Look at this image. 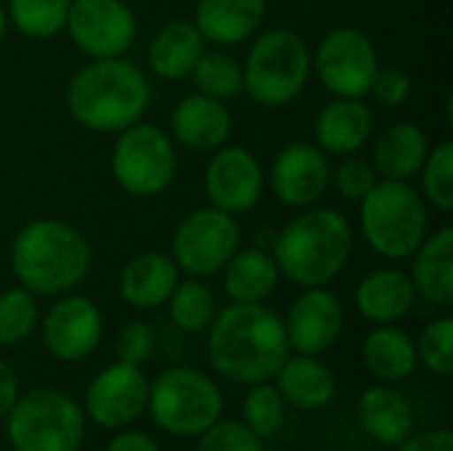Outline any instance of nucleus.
<instances>
[{"label":"nucleus","instance_id":"1","mask_svg":"<svg viewBox=\"0 0 453 451\" xmlns=\"http://www.w3.org/2000/svg\"><path fill=\"white\" fill-rule=\"evenodd\" d=\"M289 351L284 319L263 303H231L210 324V364L236 385L273 380Z\"/></svg>","mask_w":453,"mask_h":451},{"label":"nucleus","instance_id":"2","mask_svg":"<svg viewBox=\"0 0 453 451\" xmlns=\"http://www.w3.org/2000/svg\"><path fill=\"white\" fill-rule=\"evenodd\" d=\"M11 266L32 295H66L88 279L93 250L74 226L37 218L16 234Z\"/></svg>","mask_w":453,"mask_h":451},{"label":"nucleus","instance_id":"3","mask_svg":"<svg viewBox=\"0 0 453 451\" xmlns=\"http://www.w3.org/2000/svg\"><path fill=\"white\" fill-rule=\"evenodd\" d=\"M149 82L143 72L117 58H93L82 66L66 88V106L72 117L93 133H119L149 109Z\"/></svg>","mask_w":453,"mask_h":451},{"label":"nucleus","instance_id":"4","mask_svg":"<svg viewBox=\"0 0 453 451\" xmlns=\"http://www.w3.org/2000/svg\"><path fill=\"white\" fill-rule=\"evenodd\" d=\"M353 231L340 210L319 207L297 215L284 226L273 245V260L297 287H326L348 266Z\"/></svg>","mask_w":453,"mask_h":451},{"label":"nucleus","instance_id":"5","mask_svg":"<svg viewBox=\"0 0 453 451\" xmlns=\"http://www.w3.org/2000/svg\"><path fill=\"white\" fill-rule=\"evenodd\" d=\"M361 231L372 250L406 260L427 237V202L409 181H377L361 199Z\"/></svg>","mask_w":453,"mask_h":451},{"label":"nucleus","instance_id":"6","mask_svg":"<svg viewBox=\"0 0 453 451\" xmlns=\"http://www.w3.org/2000/svg\"><path fill=\"white\" fill-rule=\"evenodd\" d=\"M5 436L13 451H80L85 412L64 391L35 388L19 393L5 417Z\"/></svg>","mask_w":453,"mask_h":451},{"label":"nucleus","instance_id":"7","mask_svg":"<svg viewBox=\"0 0 453 451\" xmlns=\"http://www.w3.org/2000/svg\"><path fill=\"white\" fill-rule=\"evenodd\" d=\"M311 69V51L297 32L268 29L255 40L242 66L244 90L263 106H284L303 93Z\"/></svg>","mask_w":453,"mask_h":451},{"label":"nucleus","instance_id":"8","mask_svg":"<svg viewBox=\"0 0 453 451\" xmlns=\"http://www.w3.org/2000/svg\"><path fill=\"white\" fill-rule=\"evenodd\" d=\"M157 428L170 436L194 439L223 415V393L212 377L191 367L162 372L149 385L146 404Z\"/></svg>","mask_w":453,"mask_h":451},{"label":"nucleus","instance_id":"9","mask_svg":"<svg viewBox=\"0 0 453 451\" xmlns=\"http://www.w3.org/2000/svg\"><path fill=\"white\" fill-rule=\"evenodd\" d=\"M178 157L173 138L149 122L119 130L111 152V173L133 197H157L175 178Z\"/></svg>","mask_w":453,"mask_h":451},{"label":"nucleus","instance_id":"10","mask_svg":"<svg viewBox=\"0 0 453 451\" xmlns=\"http://www.w3.org/2000/svg\"><path fill=\"white\" fill-rule=\"evenodd\" d=\"M242 247V229L236 215L218 207H199L188 213L173 234V260L178 271L194 279L220 274L223 266Z\"/></svg>","mask_w":453,"mask_h":451},{"label":"nucleus","instance_id":"11","mask_svg":"<svg viewBox=\"0 0 453 451\" xmlns=\"http://www.w3.org/2000/svg\"><path fill=\"white\" fill-rule=\"evenodd\" d=\"M313 69L321 85L337 98H364L380 69L372 37L353 27L332 29L316 51Z\"/></svg>","mask_w":453,"mask_h":451},{"label":"nucleus","instance_id":"12","mask_svg":"<svg viewBox=\"0 0 453 451\" xmlns=\"http://www.w3.org/2000/svg\"><path fill=\"white\" fill-rule=\"evenodd\" d=\"M64 29L90 58H117L135 40V13L122 0H72Z\"/></svg>","mask_w":453,"mask_h":451},{"label":"nucleus","instance_id":"13","mask_svg":"<svg viewBox=\"0 0 453 451\" xmlns=\"http://www.w3.org/2000/svg\"><path fill=\"white\" fill-rule=\"evenodd\" d=\"M149 404V380L141 367L109 364L101 369L85 391V417L104 431H119L133 425Z\"/></svg>","mask_w":453,"mask_h":451},{"label":"nucleus","instance_id":"14","mask_svg":"<svg viewBox=\"0 0 453 451\" xmlns=\"http://www.w3.org/2000/svg\"><path fill=\"white\" fill-rule=\"evenodd\" d=\"M40 335L48 354L58 362H82L104 338V314L82 295H64L45 314Z\"/></svg>","mask_w":453,"mask_h":451},{"label":"nucleus","instance_id":"15","mask_svg":"<svg viewBox=\"0 0 453 451\" xmlns=\"http://www.w3.org/2000/svg\"><path fill=\"white\" fill-rule=\"evenodd\" d=\"M204 191L210 205L228 215L252 210L263 194V167L257 157L244 146L215 149L204 170Z\"/></svg>","mask_w":453,"mask_h":451},{"label":"nucleus","instance_id":"16","mask_svg":"<svg viewBox=\"0 0 453 451\" xmlns=\"http://www.w3.org/2000/svg\"><path fill=\"white\" fill-rule=\"evenodd\" d=\"M332 183V165L326 152L316 144L295 141L284 146L271 165V186L279 202L289 207L316 205Z\"/></svg>","mask_w":453,"mask_h":451},{"label":"nucleus","instance_id":"17","mask_svg":"<svg viewBox=\"0 0 453 451\" xmlns=\"http://www.w3.org/2000/svg\"><path fill=\"white\" fill-rule=\"evenodd\" d=\"M345 311L334 292L308 287L292 306L284 322L289 348L305 356L326 354L342 335Z\"/></svg>","mask_w":453,"mask_h":451},{"label":"nucleus","instance_id":"18","mask_svg":"<svg viewBox=\"0 0 453 451\" xmlns=\"http://www.w3.org/2000/svg\"><path fill=\"white\" fill-rule=\"evenodd\" d=\"M234 120L223 101L204 93L186 96L170 117V130L175 141L191 152H215L231 136Z\"/></svg>","mask_w":453,"mask_h":451},{"label":"nucleus","instance_id":"19","mask_svg":"<svg viewBox=\"0 0 453 451\" xmlns=\"http://www.w3.org/2000/svg\"><path fill=\"white\" fill-rule=\"evenodd\" d=\"M372 130L374 114L361 98H334L316 117V146L337 157H350L364 149Z\"/></svg>","mask_w":453,"mask_h":451},{"label":"nucleus","instance_id":"20","mask_svg":"<svg viewBox=\"0 0 453 451\" xmlns=\"http://www.w3.org/2000/svg\"><path fill=\"white\" fill-rule=\"evenodd\" d=\"M417 300L414 282L401 268H377L356 287V306L364 319L374 324L401 322Z\"/></svg>","mask_w":453,"mask_h":451},{"label":"nucleus","instance_id":"21","mask_svg":"<svg viewBox=\"0 0 453 451\" xmlns=\"http://www.w3.org/2000/svg\"><path fill=\"white\" fill-rule=\"evenodd\" d=\"M178 284V266L165 253H141L119 274V295L133 308H159Z\"/></svg>","mask_w":453,"mask_h":451},{"label":"nucleus","instance_id":"22","mask_svg":"<svg viewBox=\"0 0 453 451\" xmlns=\"http://www.w3.org/2000/svg\"><path fill=\"white\" fill-rule=\"evenodd\" d=\"M411 282L417 295L433 306L449 308L453 303V229L443 226L435 234H427L425 242L411 255Z\"/></svg>","mask_w":453,"mask_h":451},{"label":"nucleus","instance_id":"23","mask_svg":"<svg viewBox=\"0 0 453 451\" xmlns=\"http://www.w3.org/2000/svg\"><path fill=\"white\" fill-rule=\"evenodd\" d=\"M276 377V388L281 393V399L295 407V409H305V412H316L324 409L337 391L334 375L332 369L319 359V356H287V362L279 367Z\"/></svg>","mask_w":453,"mask_h":451},{"label":"nucleus","instance_id":"24","mask_svg":"<svg viewBox=\"0 0 453 451\" xmlns=\"http://www.w3.org/2000/svg\"><path fill=\"white\" fill-rule=\"evenodd\" d=\"M265 8V0H199L194 24L204 40L218 45H236L260 29Z\"/></svg>","mask_w":453,"mask_h":451},{"label":"nucleus","instance_id":"25","mask_svg":"<svg viewBox=\"0 0 453 451\" xmlns=\"http://www.w3.org/2000/svg\"><path fill=\"white\" fill-rule=\"evenodd\" d=\"M430 154L425 130L414 122L390 125L374 144V170L385 181H411Z\"/></svg>","mask_w":453,"mask_h":451},{"label":"nucleus","instance_id":"26","mask_svg":"<svg viewBox=\"0 0 453 451\" xmlns=\"http://www.w3.org/2000/svg\"><path fill=\"white\" fill-rule=\"evenodd\" d=\"M361 428L382 447H398L414 431L409 401L390 385L366 388L358 401Z\"/></svg>","mask_w":453,"mask_h":451},{"label":"nucleus","instance_id":"27","mask_svg":"<svg viewBox=\"0 0 453 451\" xmlns=\"http://www.w3.org/2000/svg\"><path fill=\"white\" fill-rule=\"evenodd\" d=\"M204 53V37L194 21H167L151 40L149 64L165 80H183Z\"/></svg>","mask_w":453,"mask_h":451},{"label":"nucleus","instance_id":"28","mask_svg":"<svg viewBox=\"0 0 453 451\" xmlns=\"http://www.w3.org/2000/svg\"><path fill=\"white\" fill-rule=\"evenodd\" d=\"M364 364L382 383H401L414 375L417 343L395 324H377L364 340Z\"/></svg>","mask_w":453,"mask_h":451},{"label":"nucleus","instance_id":"29","mask_svg":"<svg viewBox=\"0 0 453 451\" xmlns=\"http://www.w3.org/2000/svg\"><path fill=\"white\" fill-rule=\"evenodd\" d=\"M279 266L271 253L260 247L236 250L223 266V287L234 303H263L279 284Z\"/></svg>","mask_w":453,"mask_h":451},{"label":"nucleus","instance_id":"30","mask_svg":"<svg viewBox=\"0 0 453 451\" xmlns=\"http://www.w3.org/2000/svg\"><path fill=\"white\" fill-rule=\"evenodd\" d=\"M167 306H170V319L183 332L210 330V324L218 314V300H215L212 290L202 279H194V276L175 284Z\"/></svg>","mask_w":453,"mask_h":451},{"label":"nucleus","instance_id":"31","mask_svg":"<svg viewBox=\"0 0 453 451\" xmlns=\"http://www.w3.org/2000/svg\"><path fill=\"white\" fill-rule=\"evenodd\" d=\"M72 0H8V21L27 37H53L66 27Z\"/></svg>","mask_w":453,"mask_h":451},{"label":"nucleus","instance_id":"32","mask_svg":"<svg viewBox=\"0 0 453 451\" xmlns=\"http://www.w3.org/2000/svg\"><path fill=\"white\" fill-rule=\"evenodd\" d=\"M191 77L199 93L218 98V101L236 98L244 90L242 66L228 53H202L196 66L191 69Z\"/></svg>","mask_w":453,"mask_h":451},{"label":"nucleus","instance_id":"33","mask_svg":"<svg viewBox=\"0 0 453 451\" xmlns=\"http://www.w3.org/2000/svg\"><path fill=\"white\" fill-rule=\"evenodd\" d=\"M37 300L24 287L0 292V346H21L37 327Z\"/></svg>","mask_w":453,"mask_h":451},{"label":"nucleus","instance_id":"34","mask_svg":"<svg viewBox=\"0 0 453 451\" xmlns=\"http://www.w3.org/2000/svg\"><path fill=\"white\" fill-rule=\"evenodd\" d=\"M287 420V401L281 399L279 388L271 383H257L250 385V393L244 399V425L260 436L268 439L273 433H279V428Z\"/></svg>","mask_w":453,"mask_h":451},{"label":"nucleus","instance_id":"35","mask_svg":"<svg viewBox=\"0 0 453 451\" xmlns=\"http://www.w3.org/2000/svg\"><path fill=\"white\" fill-rule=\"evenodd\" d=\"M422 189H425V202L438 207L441 213L453 210V141L438 144L425 165H422Z\"/></svg>","mask_w":453,"mask_h":451},{"label":"nucleus","instance_id":"36","mask_svg":"<svg viewBox=\"0 0 453 451\" xmlns=\"http://www.w3.org/2000/svg\"><path fill=\"white\" fill-rule=\"evenodd\" d=\"M417 359L441 377H451L453 372V319L441 316L427 324L417 340Z\"/></svg>","mask_w":453,"mask_h":451},{"label":"nucleus","instance_id":"37","mask_svg":"<svg viewBox=\"0 0 453 451\" xmlns=\"http://www.w3.org/2000/svg\"><path fill=\"white\" fill-rule=\"evenodd\" d=\"M196 439V451H263V439L255 436L242 420L220 417Z\"/></svg>","mask_w":453,"mask_h":451},{"label":"nucleus","instance_id":"38","mask_svg":"<svg viewBox=\"0 0 453 451\" xmlns=\"http://www.w3.org/2000/svg\"><path fill=\"white\" fill-rule=\"evenodd\" d=\"M377 170L374 165H369L366 159L361 157H348L337 173H334V183H337V191L348 199V202H361L374 186H377Z\"/></svg>","mask_w":453,"mask_h":451},{"label":"nucleus","instance_id":"39","mask_svg":"<svg viewBox=\"0 0 453 451\" xmlns=\"http://www.w3.org/2000/svg\"><path fill=\"white\" fill-rule=\"evenodd\" d=\"M114 348H117V359L122 364L141 367L143 362H149V356L154 351V332L146 322H127L117 332Z\"/></svg>","mask_w":453,"mask_h":451},{"label":"nucleus","instance_id":"40","mask_svg":"<svg viewBox=\"0 0 453 451\" xmlns=\"http://www.w3.org/2000/svg\"><path fill=\"white\" fill-rule=\"evenodd\" d=\"M369 93L382 106H401L411 93V77L398 66H380L374 80H372Z\"/></svg>","mask_w":453,"mask_h":451},{"label":"nucleus","instance_id":"41","mask_svg":"<svg viewBox=\"0 0 453 451\" xmlns=\"http://www.w3.org/2000/svg\"><path fill=\"white\" fill-rule=\"evenodd\" d=\"M398 451H453V433L449 428H438V431H425L417 436L403 439Z\"/></svg>","mask_w":453,"mask_h":451},{"label":"nucleus","instance_id":"42","mask_svg":"<svg viewBox=\"0 0 453 451\" xmlns=\"http://www.w3.org/2000/svg\"><path fill=\"white\" fill-rule=\"evenodd\" d=\"M16 399H19V377L5 362H0V423L8 417Z\"/></svg>","mask_w":453,"mask_h":451},{"label":"nucleus","instance_id":"43","mask_svg":"<svg viewBox=\"0 0 453 451\" xmlns=\"http://www.w3.org/2000/svg\"><path fill=\"white\" fill-rule=\"evenodd\" d=\"M106 451H162L159 444L154 439H149L146 433H138V431H125L119 436H114L109 441Z\"/></svg>","mask_w":453,"mask_h":451},{"label":"nucleus","instance_id":"44","mask_svg":"<svg viewBox=\"0 0 453 451\" xmlns=\"http://www.w3.org/2000/svg\"><path fill=\"white\" fill-rule=\"evenodd\" d=\"M5 32H8V13H5V8L0 5V43H3Z\"/></svg>","mask_w":453,"mask_h":451}]
</instances>
